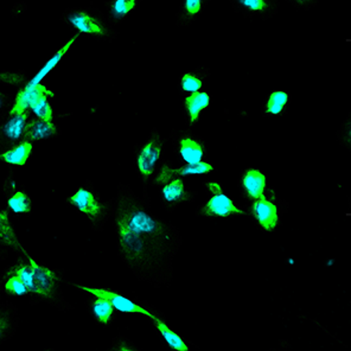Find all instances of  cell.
<instances>
[{"label":"cell","mask_w":351,"mask_h":351,"mask_svg":"<svg viewBox=\"0 0 351 351\" xmlns=\"http://www.w3.org/2000/svg\"><path fill=\"white\" fill-rule=\"evenodd\" d=\"M16 171L8 170L5 176L1 191L5 198V209L14 219L30 217L34 214V198L27 191V186L16 182Z\"/></svg>","instance_id":"9"},{"label":"cell","mask_w":351,"mask_h":351,"mask_svg":"<svg viewBox=\"0 0 351 351\" xmlns=\"http://www.w3.org/2000/svg\"><path fill=\"white\" fill-rule=\"evenodd\" d=\"M61 128L56 121H45L31 115L24 131V141H30L34 145L48 139L61 136Z\"/></svg>","instance_id":"16"},{"label":"cell","mask_w":351,"mask_h":351,"mask_svg":"<svg viewBox=\"0 0 351 351\" xmlns=\"http://www.w3.org/2000/svg\"><path fill=\"white\" fill-rule=\"evenodd\" d=\"M18 308L11 302L0 303V346L17 332L19 324Z\"/></svg>","instance_id":"23"},{"label":"cell","mask_w":351,"mask_h":351,"mask_svg":"<svg viewBox=\"0 0 351 351\" xmlns=\"http://www.w3.org/2000/svg\"><path fill=\"white\" fill-rule=\"evenodd\" d=\"M285 1L292 5L294 9L304 10V11L313 9L321 3V0H285Z\"/></svg>","instance_id":"32"},{"label":"cell","mask_w":351,"mask_h":351,"mask_svg":"<svg viewBox=\"0 0 351 351\" xmlns=\"http://www.w3.org/2000/svg\"><path fill=\"white\" fill-rule=\"evenodd\" d=\"M210 77V69L199 66L193 71H186L180 75L178 86L183 95L201 92L206 87V80Z\"/></svg>","instance_id":"22"},{"label":"cell","mask_w":351,"mask_h":351,"mask_svg":"<svg viewBox=\"0 0 351 351\" xmlns=\"http://www.w3.org/2000/svg\"><path fill=\"white\" fill-rule=\"evenodd\" d=\"M10 252H11V250H8V248L3 246V245H0V261H4V260L8 259V258H9Z\"/></svg>","instance_id":"34"},{"label":"cell","mask_w":351,"mask_h":351,"mask_svg":"<svg viewBox=\"0 0 351 351\" xmlns=\"http://www.w3.org/2000/svg\"><path fill=\"white\" fill-rule=\"evenodd\" d=\"M215 172H217V167L214 164L208 162V160L195 162V164L180 165L178 167V175H180V177L186 175L210 176L213 173H215Z\"/></svg>","instance_id":"28"},{"label":"cell","mask_w":351,"mask_h":351,"mask_svg":"<svg viewBox=\"0 0 351 351\" xmlns=\"http://www.w3.org/2000/svg\"><path fill=\"white\" fill-rule=\"evenodd\" d=\"M237 188L245 202L250 203L263 197L271 188L267 173L259 167H248L242 169L237 178Z\"/></svg>","instance_id":"12"},{"label":"cell","mask_w":351,"mask_h":351,"mask_svg":"<svg viewBox=\"0 0 351 351\" xmlns=\"http://www.w3.org/2000/svg\"><path fill=\"white\" fill-rule=\"evenodd\" d=\"M86 307L94 323L102 328L112 326L118 317L117 310L110 300L93 294H87Z\"/></svg>","instance_id":"17"},{"label":"cell","mask_w":351,"mask_h":351,"mask_svg":"<svg viewBox=\"0 0 351 351\" xmlns=\"http://www.w3.org/2000/svg\"><path fill=\"white\" fill-rule=\"evenodd\" d=\"M66 285L74 287L76 290L81 291L86 294H93L97 297L110 300L112 305L114 306L117 311L123 312L128 315H136V316H141L146 319H151L154 315H157L160 310L154 306L152 304L147 303L145 300L134 298L132 302L130 299L126 298L120 291L113 290L110 287H89L82 284H75L71 281L63 280Z\"/></svg>","instance_id":"8"},{"label":"cell","mask_w":351,"mask_h":351,"mask_svg":"<svg viewBox=\"0 0 351 351\" xmlns=\"http://www.w3.org/2000/svg\"><path fill=\"white\" fill-rule=\"evenodd\" d=\"M31 115L29 110L24 112L11 110L0 117V154L24 141V131Z\"/></svg>","instance_id":"11"},{"label":"cell","mask_w":351,"mask_h":351,"mask_svg":"<svg viewBox=\"0 0 351 351\" xmlns=\"http://www.w3.org/2000/svg\"><path fill=\"white\" fill-rule=\"evenodd\" d=\"M234 11L247 19L260 17L263 22L276 17L280 8L279 0H228Z\"/></svg>","instance_id":"15"},{"label":"cell","mask_w":351,"mask_h":351,"mask_svg":"<svg viewBox=\"0 0 351 351\" xmlns=\"http://www.w3.org/2000/svg\"><path fill=\"white\" fill-rule=\"evenodd\" d=\"M141 0H107L105 1L106 18L112 27L128 19V16L141 5Z\"/></svg>","instance_id":"24"},{"label":"cell","mask_w":351,"mask_h":351,"mask_svg":"<svg viewBox=\"0 0 351 351\" xmlns=\"http://www.w3.org/2000/svg\"><path fill=\"white\" fill-rule=\"evenodd\" d=\"M42 351H55L53 350V348H45V349H43Z\"/></svg>","instance_id":"35"},{"label":"cell","mask_w":351,"mask_h":351,"mask_svg":"<svg viewBox=\"0 0 351 351\" xmlns=\"http://www.w3.org/2000/svg\"><path fill=\"white\" fill-rule=\"evenodd\" d=\"M147 321L149 322V324L152 325L154 331L160 335L162 339L167 342L169 350L191 351L188 341L172 329L162 311H159L157 315H154V317H152L151 319H147Z\"/></svg>","instance_id":"18"},{"label":"cell","mask_w":351,"mask_h":351,"mask_svg":"<svg viewBox=\"0 0 351 351\" xmlns=\"http://www.w3.org/2000/svg\"><path fill=\"white\" fill-rule=\"evenodd\" d=\"M170 141L173 147V154L183 159L186 164L206 160L209 149L206 141L202 136L193 134L189 128H173L170 133Z\"/></svg>","instance_id":"10"},{"label":"cell","mask_w":351,"mask_h":351,"mask_svg":"<svg viewBox=\"0 0 351 351\" xmlns=\"http://www.w3.org/2000/svg\"><path fill=\"white\" fill-rule=\"evenodd\" d=\"M337 141L341 145L344 146L346 149H350L351 141V126H350V114L348 115V118L344 120L342 126L337 131Z\"/></svg>","instance_id":"30"},{"label":"cell","mask_w":351,"mask_h":351,"mask_svg":"<svg viewBox=\"0 0 351 351\" xmlns=\"http://www.w3.org/2000/svg\"><path fill=\"white\" fill-rule=\"evenodd\" d=\"M0 245L6 247L16 254L27 248L19 241L12 217L9 215L4 206H0Z\"/></svg>","instance_id":"21"},{"label":"cell","mask_w":351,"mask_h":351,"mask_svg":"<svg viewBox=\"0 0 351 351\" xmlns=\"http://www.w3.org/2000/svg\"><path fill=\"white\" fill-rule=\"evenodd\" d=\"M208 197L197 206L195 215L206 219H233L245 216L243 206L227 196L223 184L216 180H203Z\"/></svg>","instance_id":"7"},{"label":"cell","mask_w":351,"mask_h":351,"mask_svg":"<svg viewBox=\"0 0 351 351\" xmlns=\"http://www.w3.org/2000/svg\"><path fill=\"white\" fill-rule=\"evenodd\" d=\"M290 203L279 197L276 188L271 186L266 195L243 206L245 216L252 219L255 228L261 233H274L284 223Z\"/></svg>","instance_id":"6"},{"label":"cell","mask_w":351,"mask_h":351,"mask_svg":"<svg viewBox=\"0 0 351 351\" xmlns=\"http://www.w3.org/2000/svg\"><path fill=\"white\" fill-rule=\"evenodd\" d=\"M64 274L63 268L38 261L25 248L16 254L14 263L6 266L0 276V303L27 295L32 306L47 303L60 311H71L74 307L62 292Z\"/></svg>","instance_id":"2"},{"label":"cell","mask_w":351,"mask_h":351,"mask_svg":"<svg viewBox=\"0 0 351 351\" xmlns=\"http://www.w3.org/2000/svg\"><path fill=\"white\" fill-rule=\"evenodd\" d=\"M106 351H143L141 348L136 346L134 343L130 341L128 337H125L123 335H117L108 349Z\"/></svg>","instance_id":"29"},{"label":"cell","mask_w":351,"mask_h":351,"mask_svg":"<svg viewBox=\"0 0 351 351\" xmlns=\"http://www.w3.org/2000/svg\"><path fill=\"white\" fill-rule=\"evenodd\" d=\"M61 22L71 25L75 32L89 40L113 42L118 37V31L110 25L105 14L92 5L64 10Z\"/></svg>","instance_id":"4"},{"label":"cell","mask_w":351,"mask_h":351,"mask_svg":"<svg viewBox=\"0 0 351 351\" xmlns=\"http://www.w3.org/2000/svg\"><path fill=\"white\" fill-rule=\"evenodd\" d=\"M160 193V203L162 209L167 213H172L178 206L189 204L197 197L198 193L189 188L183 178H177L171 183L164 185L159 189Z\"/></svg>","instance_id":"13"},{"label":"cell","mask_w":351,"mask_h":351,"mask_svg":"<svg viewBox=\"0 0 351 351\" xmlns=\"http://www.w3.org/2000/svg\"><path fill=\"white\" fill-rule=\"evenodd\" d=\"M112 202L119 258L138 280L154 289H170L173 260L183 243L180 229L154 215L149 203L130 185L119 183Z\"/></svg>","instance_id":"1"},{"label":"cell","mask_w":351,"mask_h":351,"mask_svg":"<svg viewBox=\"0 0 351 351\" xmlns=\"http://www.w3.org/2000/svg\"><path fill=\"white\" fill-rule=\"evenodd\" d=\"M14 101H16L14 94H9V93L0 90V117L9 113L10 110H12Z\"/></svg>","instance_id":"31"},{"label":"cell","mask_w":351,"mask_h":351,"mask_svg":"<svg viewBox=\"0 0 351 351\" xmlns=\"http://www.w3.org/2000/svg\"><path fill=\"white\" fill-rule=\"evenodd\" d=\"M177 178H180L178 175V167H176L175 162H172L171 159L165 157L160 162L158 170L154 173V178L151 180L149 186L159 190L164 185L171 183L172 180H177Z\"/></svg>","instance_id":"26"},{"label":"cell","mask_w":351,"mask_h":351,"mask_svg":"<svg viewBox=\"0 0 351 351\" xmlns=\"http://www.w3.org/2000/svg\"><path fill=\"white\" fill-rule=\"evenodd\" d=\"M30 81V76L27 71L19 69L17 71H10L8 69L0 71V84L10 86L18 90H21L27 86Z\"/></svg>","instance_id":"27"},{"label":"cell","mask_w":351,"mask_h":351,"mask_svg":"<svg viewBox=\"0 0 351 351\" xmlns=\"http://www.w3.org/2000/svg\"><path fill=\"white\" fill-rule=\"evenodd\" d=\"M35 154V145L30 141H23L14 146L12 149H6L0 154V164L8 167V170H17L27 167Z\"/></svg>","instance_id":"20"},{"label":"cell","mask_w":351,"mask_h":351,"mask_svg":"<svg viewBox=\"0 0 351 351\" xmlns=\"http://www.w3.org/2000/svg\"><path fill=\"white\" fill-rule=\"evenodd\" d=\"M213 97L209 92L201 90L189 95H183L180 101V110L185 119V123L189 130L197 126L203 115L210 108Z\"/></svg>","instance_id":"14"},{"label":"cell","mask_w":351,"mask_h":351,"mask_svg":"<svg viewBox=\"0 0 351 351\" xmlns=\"http://www.w3.org/2000/svg\"><path fill=\"white\" fill-rule=\"evenodd\" d=\"M64 203L69 209L88 219L95 233H102L105 224L112 216L113 202L105 199L97 191L92 180H86L64 198Z\"/></svg>","instance_id":"3"},{"label":"cell","mask_w":351,"mask_h":351,"mask_svg":"<svg viewBox=\"0 0 351 351\" xmlns=\"http://www.w3.org/2000/svg\"><path fill=\"white\" fill-rule=\"evenodd\" d=\"M211 0H183L176 14V27H190L197 21Z\"/></svg>","instance_id":"25"},{"label":"cell","mask_w":351,"mask_h":351,"mask_svg":"<svg viewBox=\"0 0 351 351\" xmlns=\"http://www.w3.org/2000/svg\"><path fill=\"white\" fill-rule=\"evenodd\" d=\"M267 351H293L290 349V344L286 341H281V346L279 348H271Z\"/></svg>","instance_id":"33"},{"label":"cell","mask_w":351,"mask_h":351,"mask_svg":"<svg viewBox=\"0 0 351 351\" xmlns=\"http://www.w3.org/2000/svg\"><path fill=\"white\" fill-rule=\"evenodd\" d=\"M167 139L162 138L157 128H152L145 141L133 146V164L134 170L143 184V199L149 201L147 188L154 173L160 167V162L165 158Z\"/></svg>","instance_id":"5"},{"label":"cell","mask_w":351,"mask_h":351,"mask_svg":"<svg viewBox=\"0 0 351 351\" xmlns=\"http://www.w3.org/2000/svg\"><path fill=\"white\" fill-rule=\"evenodd\" d=\"M292 94L282 89H274L268 93L263 99L261 114L265 118H280L285 117L290 110Z\"/></svg>","instance_id":"19"}]
</instances>
